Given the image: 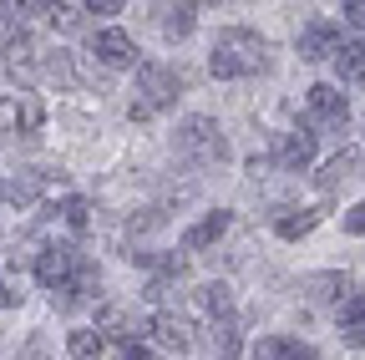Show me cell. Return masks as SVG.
I'll return each instance as SVG.
<instances>
[{
    "mask_svg": "<svg viewBox=\"0 0 365 360\" xmlns=\"http://www.w3.org/2000/svg\"><path fill=\"white\" fill-rule=\"evenodd\" d=\"M269 66V41L254 31V26H228L218 31L213 41V56H208V71L223 76V81H234V76H254Z\"/></svg>",
    "mask_w": 365,
    "mask_h": 360,
    "instance_id": "cell-1",
    "label": "cell"
},
{
    "mask_svg": "<svg viewBox=\"0 0 365 360\" xmlns=\"http://www.w3.org/2000/svg\"><path fill=\"white\" fill-rule=\"evenodd\" d=\"M173 148L188 158L193 168H223V163H228V138L218 132L213 117H182Z\"/></svg>",
    "mask_w": 365,
    "mask_h": 360,
    "instance_id": "cell-2",
    "label": "cell"
},
{
    "mask_svg": "<svg viewBox=\"0 0 365 360\" xmlns=\"http://www.w3.org/2000/svg\"><path fill=\"white\" fill-rule=\"evenodd\" d=\"M178 86H182V76H178L173 66H163V61H143V66H137V107H143V112H163V107H173V102H178Z\"/></svg>",
    "mask_w": 365,
    "mask_h": 360,
    "instance_id": "cell-3",
    "label": "cell"
},
{
    "mask_svg": "<svg viewBox=\"0 0 365 360\" xmlns=\"http://www.w3.org/2000/svg\"><path fill=\"white\" fill-rule=\"evenodd\" d=\"M76 264H81V254H76L71 244H46V249L36 254V279L56 294V289H66V284H71Z\"/></svg>",
    "mask_w": 365,
    "mask_h": 360,
    "instance_id": "cell-4",
    "label": "cell"
},
{
    "mask_svg": "<svg viewBox=\"0 0 365 360\" xmlns=\"http://www.w3.org/2000/svg\"><path fill=\"white\" fill-rule=\"evenodd\" d=\"M304 107H309V122L314 127H345L350 122V102H345L340 86H330V81H314L309 92H304Z\"/></svg>",
    "mask_w": 365,
    "mask_h": 360,
    "instance_id": "cell-5",
    "label": "cell"
},
{
    "mask_svg": "<svg viewBox=\"0 0 365 360\" xmlns=\"http://www.w3.org/2000/svg\"><path fill=\"white\" fill-rule=\"evenodd\" d=\"M41 51H36V36L31 31H11L6 36V71L16 76V81H31L36 71H41Z\"/></svg>",
    "mask_w": 365,
    "mask_h": 360,
    "instance_id": "cell-6",
    "label": "cell"
},
{
    "mask_svg": "<svg viewBox=\"0 0 365 360\" xmlns=\"http://www.w3.org/2000/svg\"><path fill=\"white\" fill-rule=\"evenodd\" d=\"M340 46H345V36H340L330 21H314V26H304V36H299V61H335Z\"/></svg>",
    "mask_w": 365,
    "mask_h": 360,
    "instance_id": "cell-7",
    "label": "cell"
},
{
    "mask_svg": "<svg viewBox=\"0 0 365 360\" xmlns=\"http://www.w3.org/2000/svg\"><path fill=\"white\" fill-rule=\"evenodd\" d=\"M274 163H279L284 173H304V168L314 163V132H309V127L284 132V138L274 143Z\"/></svg>",
    "mask_w": 365,
    "mask_h": 360,
    "instance_id": "cell-8",
    "label": "cell"
},
{
    "mask_svg": "<svg viewBox=\"0 0 365 360\" xmlns=\"http://www.w3.org/2000/svg\"><path fill=\"white\" fill-rule=\"evenodd\" d=\"M91 51H97V61H102V66H137V46H132V36H127V31H117V26H107V31L91 36Z\"/></svg>",
    "mask_w": 365,
    "mask_h": 360,
    "instance_id": "cell-9",
    "label": "cell"
},
{
    "mask_svg": "<svg viewBox=\"0 0 365 360\" xmlns=\"http://www.w3.org/2000/svg\"><path fill=\"white\" fill-rule=\"evenodd\" d=\"M228 223H234V213H228V208H218V213H203V218L193 223V229L182 234V249H188V254H198V249L218 244V239L228 234Z\"/></svg>",
    "mask_w": 365,
    "mask_h": 360,
    "instance_id": "cell-10",
    "label": "cell"
},
{
    "mask_svg": "<svg viewBox=\"0 0 365 360\" xmlns=\"http://www.w3.org/2000/svg\"><path fill=\"white\" fill-rule=\"evenodd\" d=\"M254 360H319V350L294 340V335H264L254 345Z\"/></svg>",
    "mask_w": 365,
    "mask_h": 360,
    "instance_id": "cell-11",
    "label": "cell"
},
{
    "mask_svg": "<svg viewBox=\"0 0 365 360\" xmlns=\"http://www.w3.org/2000/svg\"><path fill=\"white\" fill-rule=\"evenodd\" d=\"M304 294H309L314 304H340V299L355 294V289H350V274H340V269H325V274H309V279H304Z\"/></svg>",
    "mask_w": 365,
    "mask_h": 360,
    "instance_id": "cell-12",
    "label": "cell"
},
{
    "mask_svg": "<svg viewBox=\"0 0 365 360\" xmlns=\"http://www.w3.org/2000/svg\"><path fill=\"white\" fill-rule=\"evenodd\" d=\"M153 335H158V345L173 350V355H188V350H193V325L178 320V314H158V320H153Z\"/></svg>",
    "mask_w": 365,
    "mask_h": 360,
    "instance_id": "cell-13",
    "label": "cell"
},
{
    "mask_svg": "<svg viewBox=\"0 0 365 360\" xmlns=\"http://www.w3.org/2000/svg\"><path fill=\"white\" fill-rule=\"evenodd\" d=\"M335 71H340V81H350V86H365V36H355V41H345V46H340V56H335Z\"/></svg>",
    "mask_w": 365,
    "mask_h": 360,
    "instance_id": "cell-14",
    "label": "cell"
},
{
    "mask_svg": "<svg viewBox=\"0 0 365 360\" xmlns=\"http://www.w3.org/2000/svg\"><path fill=\"white\" fill-rule=\"evenodd\" d=\"M158 21H163L168 41H182V36H193V26H198V6H168Z\"/></svg>",
    "mask_w": 365,
    "mask_h": 360,
    "instance_id": "cell-15",
    "label": "cell"
},
{
    "mask_svg": "<svg viewBox=\"0 0 365 360\" xmlns=\"http://www.w3.org/2000/svg\"><path fill=\"white\" fill-rule=\"evenodd\" d=\"M319 223V208H299V213H279L274 218V234L279 239H304L309 229Z\"/></svg>",
    "mask_w": 365,
    "mask_h": 360,
    "instance_id": "cell-16",
    "label": "cell"
},
{
    "mask_svg": "<svg viewBox=\"0 0 365 360\" xmlns=\"http://www.w3.org/2000/svg\"><path fill=\"white\" fill-rule=\"evenodd\" d=\"M198 304L213 314V325L218 320H234V294H228V284H203L198 289Z\"/></svg>",
    "mask_w": 365,
    "mask_h": 360,
    "instance_id": "cell-17",
    "label": "cell"
},
{
    "mask_svg": "<svg viewBox=\"0 0 365 360\" xmlns=\"http://www.w3.org/2000/svg\"><path fill=\"white\" fill-rule=\"evenodd\" d=\"M213 355H218V360H239V355H244L239 320H218V325H213Z\"/></svg>",
    "mask_w": 365,
    "mask_h": 360,
    "instance_id": "cell-18",
    "label": "cell"
},
{
    "mask_svg": "<svg viewBox=\"0 0 365 360\" xmlns=\"http://www.w3.org/2000/svg\"><path fill=\"white\" fill-rule=\"evenodd\" d=\"M66 350H71V360H97L107 350V335L102 330H71L66 335Z\"/></svg>",
    "mask_w": 365,
    "mask_h": 360,
    "instance_id": "cell-19",
    "label": "cell"
},
{
    "mask_svg": "<svg viewBox=\"0 0 365 360\" xmlns=\"http://www.w3.org/2000/svg\"><path fill=\"white\" fill-rule=\"evenodd\" d=\"M355 163H360V153L355 148H345V153H335L330 163H325V173H319V188H340L345 178L355 173Z\"/></svg>",
    "mask_w": 365,
    "mask_h": 360,
    "instance_id": "cell-20",
    "label": "cell"
},
{
    "mask_svg": "<svg viewBox=\"0 0 365 360\" xmlns=\"http://www.w3.org/2000/svg\"><path fill=\"white\" fill-rule=\"evenodd\" d=\"M41 71L51 76L56 86H76V61H71V51H46Z\"/></svg>",
    "mask_w": 365,
    "mask_h": 360,
    "instance_id": "cell-21",
    "label": "cell"
},
{
    "mask_svg": "<svg viewBox=\"0 0 365 360\" xmlns=\"http://www.w3.org/2000/svg\"><path fill=\"white\" fill-rule=\"evenodd\" d=\"M335 320H340V335H345V330H360V325H365V294H345V299L335 304Z\"/></svg>",
    "mask_w": 365,
    "mask_h": 360,
    "instance_id": "cell-22",
    "label": "cell"
},
{
    "mask_svg": "<svg viewBox=\"0 0 365 360\" xmlns=\"http://www.w3.org/2000/svg\"><path fill=\"white\" fill-rule=\"evenodd\" d=\"M61 223H66L71 234H81L86 223H91V203H86V198H66V203H61Z\"/></svg>",
    "mask_w": 365,
    "mask_h": 360,
    "instance_id": "cell-23",
    "label": "cell"
},
{
    "mask_svg": "<svg viewBox=\"0 0 365 360\" xmlns=\"http://www.w3.org/2000/svg\"><path fill=\"white\" fill-rule=\"evenodd\" d=\"M81 21H86V6H51V26H56L61 36H66V31H76Z\"/></svg>",
    "mask_w": 365,
    "mask_h": 360,
    "instance_id": "cell-24",
    "label": "cell"
},
{
    "mask_svg": "<svg viewBox=\"0 0 365 360\" xmlns=\"http://www.w3.org/2000/svg\"><path fill=\"white\" fill-rule=\"evenodd\" d=\"M46 122V102L41 97H21V132H36Z\"/></svg>",
    "mask_w": 365,
    "mask_h": 360,
    "instance_id": "cell-25",
    "label": "cell"
},
{
    "mask_svg": "<svg viewBox=\"0 0 365 360\" xmlns=\"http://www.w3.org/2000/svg\"><path fill=\"white\" fill-rule=\"evenodd\" d=\"M173 294H178V279H153V284H148V294H143V299H148V304H168V299H173Z\"/></svg>",
    "mask_w": 365,
    "mask_h": 360,
    "instance_id": "cell-26",
    "label": "cell"
},
{
    "mask_svg": "<svg viewBox=\"0 0 365 360\" xmlns=\"http://www.w3.org/2000/svg\"><path fill=\"white\" fill-rule=\"evenodd\" d=\"M340 223H345V234H365V203H350Z\"/></svg>",
    "mask_w": 365,
    "mask_h": 360,
    "instance_id": "cell-27",
    "label": "cell"
},
{
    "mask_svg": "<svg viewBox=\"0 0 365 360\" xmlns=\"http://www.w3.org/2000/svg\"><path fill=\"white\" fill-rule=\"evenodd\" d=\"M21 360H51V345H46V335H31L26 350H21Z\"/></svg>",
    "mask_w": 365,
    "mask_h": 360,
    "instance_id": "cell-28",
    "label": "cell"
},
{
    "mask_svg": "<svg viewBox=\"0 0 365 360\" xmlns=\"http://www.w3.org/2000/svg\"><path fill=\"white\" fill-rule=\"evenodd\" d=\"M21 127V102H0V132H16Z\"/></svg>",
    "mask_w": 365,
    "mask_h": 360,
    "instance_id": "cell-29",
    "label": "cell"
},
{
    "mask_svg": "<svg viewBox=\"0 0 365 360\" xmlns=\"http://www.w3.org/2000/svg\"><path fill=\"white\" fill-rule=\"evenodd\" d=\"M345 11V21L355 26V31H365V0H350V6H340Z\"/></svg>",
    "mask_w": 365,
    "mask_h": 360,
    "instance_id": "cell-30",
    "label": "cell"
},
{
    "mask_svg": "<svg viewBox=\"0 0 365 360\" xmlns=\"http://www.w3.org/2000/svg\"><path fill=\"white\" fill-rule=\"evenodd\" d=\"M122 360H158V350H148V345H122Z\"/></svg>",
    "mask_w": 365,
    "mask_h": 360,
    "instance_id": "cell-31",
    "label": "cell"
},
{
    "mask_svg": "<svg viewBox=\"0 0 365 360\" xmlns=\"http://www.w3.org/2000/svg\"><path fill=\"white\" fill-rule=\"evenodd\" d=\"M122 6H117V0H91V6H86V16H117Z\"/></svg>",
    "mask_w": 365,
    "mask_h": 360,
    "instance_id": "cell-32",
    "label": "cell"
},
{
    "mask_svg": "<svg viewBox=\"0 0 365 360\" xmlns=\"http://www.w3.org/2000/svg\"><path fill=\"white\" fill-rule=\"evenodd\" d=\"M16 304H21V294H16L6 279H0V309H16Z\"/></svg>",
    "mask_w": 365,
    "mask_h": 360,
    "instance_id": "cell-33",
    "label": "cell"
},
{
    "mask_svg": "<svg viewBox=\"0 0 365 360\" xmlns=\"http://www.w3.org/2000/svg\"><path fill=\"white\" fill-rule=\"evenodd\" d=\"M340 340H345V345H350V350H365V325H360V330H345V335H340Z\"/></svg>",
    "mask_w": 365,
    "mask_h": 360,
    "instance_id": "cell-34",
    "label": "cell"
}]
</instances>
